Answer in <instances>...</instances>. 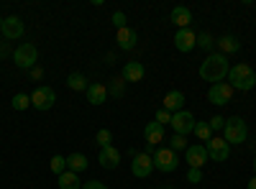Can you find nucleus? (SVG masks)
Listing matches in <instances>:
<instances>
[{
    "label": "nucleus",
    "instance_id": "bb28decb",
    "mask_svg": "<svg viewBox=\"0 0 256 189\" xmlns=\"http://www.w3.org/2000/svg\"><path fill=\"white\" fill-rule=\"evenodd\" d=\"M192 133H195L202 143H208L210 138H212V131H210V123L205 120V123H195V131H192Z\"/></svg>",
    "mask_w": 256,
    "mask_h": 189
},
{
    "label": "nucleus",
    "instance_id": "72a5a7b5",
    "mask_svg": "<svg viewBox=\"0 0 256 189\" xmlns=\"http://www.w3.org/2000/svg\"><path fill=\"white\" fill-rule=\"evenodd\" d=\"M187 182L190 184H200L202 182V169H190L187 172Z\"/></svg>",
    "mask_w": 256,
    "mask_h": 189
},
{
    "label": "nucleus",
    "instance_id": "423d86ee",
    "mask_svg": "<svg viewBox=\"0 0 256 189\" xmlns=\"http://www.w3.org/2000/svg\"><path fill=\"white\" fill-rule=\"evenodd\" d=\"M54 102H56V92L52 90V87H36L34 92H31V108H36V110H41V113H46V110H52L54 108Z\"/></svg>",
    "mask_w": 256,
    "mask_h": 189
},
{
    "label": "nucleus",
    "instance_id": "f257e3e1",
    "mask_svg": "<svg viewBox=\"0 0 256 189\" xmlns=\"http://www.w3.org/2000/svg\"><path fill=\"white\" fill-rule=\"evenodd\" d=\"M228 56L226 54H208V59L200 64V77L205 82H212V85H218V82H223L228 77Z\"/></svg>",
    "mask_w": 256,
    "mask_h": 189
},
{
    "label": "nucleus",
    "instance_id": "4468645a",
    "mask_svg": "<svg viewBox=\"0 0 256 189\" xmlns=\"http://www.w3.org/2000/svg\"><path fill=\"white\" fill-rule=\"evenodd\" d=\"M174 46H177V51H184V54L192 51V49H198V33L190 31V28H177Z\"/></svg>",
    "mask_w": 256,
    "mask_h": 189
},
{
    "label": "nucleus",
    "instance_id": "2f4dec72",
    "mask_svg": "<svg viewBox=\"0 0 256 189\" xmlns=\"http://www.w3.org/2000/svg\"><path fill=\"white\" fill-rule=\"evenodd\" d=\"M208 123H210V131H223V125H226V118H223V115H212V118H210Z\"/></svg>",
    "mask_w": 256,
    "mask_h": 189
},
{
    "label": "nucleus",
    "instance_id": "7c9ffc66",
    "mask_svg": "<svg viewBox=\"0 0 256 189\" xmlns=\"http://www.w3.org/2000/svg\"><path fill=\"white\" fill-rule=\"evenodd\" d=\"M169 149L172 151H184L187 149V136H172V141H169Z\"/></svg>",
    "mask_w": 256,
    "mask_h": 189
},
{
    "label": "nucleus",
    "instance_id": "f8f14e48",
    "mask_svg": "<svg viewBox=\"0 0 256 189\" xmlns=\"http://www.w3.org/2000/svg\"><path fill=\"white\" fill-rule=\"evenodd\" d=\"M195 123H198V120L192 118V113H187V110H180V113L172 115V128H174L177 136L192 133V131H195Z\"/></svg>",
    "mask_w": 256,
    "mask_h": 189
},
{
    "label": "nucleus",
    "instance_id": "412c9836",
    "mask_svg": "<svg viewBox=\"0 0 256 189\" xmlns=\"http://www.w3.org/2000/svg\"><path fill=\"white\" fill-rule=\"evenodd\" d=\"M216 44H218L220 54H236V51H241V41L236 36H223V38L216 41Z\"/></svg>",
    "mask_w": 256,
    "mask_h": 189
},
{
    "label": "nucleus",
    "instance_id": "9d476101",
    "mask_svg": "<svg viewBox=\"0 0 256 189\" xmlns=\"http://www.w3.org/2000/svg\"><path fill=\"white\" fill-rule=\"evenodd\" d=\"M144 138H146V154H152L156 149V143L164 141V125L152 120V123H146V128H144Z\"/></svg>",
    "mask_w": 256,
    "mask_h": 189
},
{
    "label": "nucleus",
    "instance_id": "b1692460",
    "mask_svg": "<svg viewBox=\"0 0 256 189\" xmlns=\"http://www.w3.org/2000/svg\"><path fill=\"white\" fill-rule=\"evenodd\" d=\"M59 189H82V182H80V177L74 172L67 169V172L59 177Z\"/></svg>",
    "mask_w": 256,
    "mask_h": 189
},
{
    "label": "nucleus",
    "instance_id": "393cba45",
    "mask_svg": "<svg viewBox=\"0 0 256 189\" xmlns=\"http://www.w3.org/2000/svg\"><path fill=\"white\" fill-rule=\"evenodd\" d=\"M10 108H13V110H26V108H31V95H26V92H18V95H13V100H10Z\"/></svg>",
    "mask_w": 256,
    "mask_h": 189
},
{
    "label": "nucleus",
    "instance_id": "ea45409f",
    "mask_svg": "<svg viewBox=\"0 0 256 189\" xmlns=\"http://www.w3.org/2000/svg\"><path fill=\"white\" fill-rule=\"evenodd\" d=\"M248 189H256V177H251V179H248Z\"/></svg>",
    "mask_w": 256,
    "mask_h": 189
},
{
    "label": "nucleus",
    "instance_id": "58836bf2",
    "mask_svg": "<svg viewBox=\"0 0 256 189\" xmlns=\"http://www.w3.org/2000/svg\"><path fill=\"white\" fill-rule=\"evenodd\" d=\"M136 156H138V151H136V149H128V159H131V161H134Z\"/></svg>",
    "mask_w": 256,
    "mask_h": 189
},
{
    "label": "nucleus",
    "instance_id": "4be33fe9",
    "mask_svg": "<svg viewBox=\"0 0 256 189\" xmlns=\"http://www.w3.org/2000/svg\"><path fill=\"white\" fill-rule=\"evenodd\" d=\"M67 169L74 172V174L84 172V169H88V156H84V154H70L67 156Z\"/></svg>",
    "mask_w": 256,
    "mask_h": 189
},
{
    "label": "nucleus",
    "instance_id": "4c0bfd02",
    "mask_svg": "<svg viewBox=\"0 0 256 189\" xmlns=\"http://www.w3.org/2000/svg\"><path fill=\"white\" fill-rule=\"evenodd\" d=\"M6 54H10V49H8V41H3V44H0V56H6Z\"/></svg>",
    "mask_w": 256,
    "mask_h": 189
},
{
    "label": "nucleus",
    "instance_id": "c9c22d12",
    "mask_svg": "<svg viewBox=\"0 0 256 189\" xmlns=\"http://www.w3.org/2000/svg\"><path fill=\"white\" fill-rule=\"evenodd\" d=\"M82 189H108L102 182H98V179H92V182H88V184H82Z\"/></svg>",
    "mask_w": 256,
    "mask_h": 189
},
{
    "label": "nucleus",
    "instance_id": "c756f323",
    "mask_svg": "<svg viewBox=\"0 0 256 189\" xmlns=\"http://www.w3.org/2000/svg\"><path fill=\"white\" fill-rule=\"evenodd\" d=\"M212 46H216V38H212L210 33H198V49H205V51H210Z\"/></svg>",
    "mask_w": 256,
    "mask_h": 189
},
{
    "label": "nucleus",
    "instance_id": "39448f33",
    "mask_svg": "<svg viewBox=\"0 0 256 189\" xmlns=\"http://www.w3.org/2000/svg\"><path fill=\"white\" fill-rule=\"evenodd\" d=\"M152 159H154V169H159V172H164V174L177 172V166H180V156H177V151H172V149H156Z\"/></svg>",
    "mask_w": 256,
    "mask_h": 189
},
{
    "label": "nucleus",
    "instance_id": "2eb2a0df",
    "mask_svg": "<svg viewBox=\"0 0 256 189\" xmlns=\"http://www.w3.org/2000/svg\"><path fill=\"white\" fill-rule=\"evenodd\" d=\"M98 164L102 166V169H118L120 166V151L116 149V146H108V149H100L98 154Z\"/></svg>",
    "mask_w": 256,
    "mask_h": 189
},
{
    "label": "nucleus",
    "instance_id": "5701e85b",
    "mask_svg": "<svg viewBox=\"0 0 256 189\" xmlns=\"http://www.w3.org/2000/svg\"><path fill=\"white\" fill-rule=\"evenodd\" d=\"M67 87L74 90V92H88V77L80 74V72H72L67 77Z\"/></svg>",
    "mask_w": 256,
    "mask_h": 189
},
{
    "label": "nucleus",
    "instance_id": "dca6fc26",
    "mask_svg": "<svg viewBox=\"0 0 256 189\" xmlns=\"http://www.w3.org/2000/svg\"><path fill=\"white\" fill-rule=\"evenodd\" d=\"M144 74H146V69H144V64L141 61H126L123 64V79H126V85L128 82H141L144 79Z\"/></svg>",
    "mask_w": 256,
    "mask_h": 189
},
{
    "label": "nucleus",
    "instance_id": "f03ea898",
    "mask_svg": "<svg viewBox=\"0 0 256 189\" xmlns=\"http://www.w3.org/2000/svg\"><path fill=\"white\" fill-rule=\"evenodd\" d=\"M228 85L233 87V92H248V90H254V85H256V72L248 67V64H233L230 69H228Z\"/></svg>",
    "mask_w": 256,
    "mask_h": 189
},
{
    "label": "nucleus",
    "instance_id": "79ce46f5",
    "mask_svg": "<svg viewBox=\"0 0 256 189\" xmlns=\"http://www.w3.org/2000/svg\"><path fill=\"white\" fill-rule=\"evenodd\" d=\"M0 28H3V15H0Z\"/></svg>",
    "mask_w": 256,
    "mask_h": 189
},
{
    "label": "nucleus",
    "instance_id": "aec40b11",
    "mask_svg": "<svg viewBox=\"0 0 256 189\" xmlns=\"http://www.w3.org/2000/svg\"><path fill=\"white\" fill-rule=\"evenodd\" d=\"M116 41H118V46L120 49H126V51H131V49H136V41H138V36H136V31L134 28H120L118 31V36H116Z\"/></svg>",
    "mask_w": 256,
    "mask_h": 189
},
{
    "label": "nucleus",
    "instance_id": "a211bd4d",
    "mask_svg": "<svg viewBox=\"0 0 256 189\" xmlns=\"http://www.w3.org/2000/svg\"><path fill=\"white\" fill-rule=\"evenodd\" d=\"M88 102H90V105L108 102V87L100 85V82H92V85H88Z\"/></svg>",
    "mask_w": 256,
    "mask_h": 189
},
{
    "label": "nucleus",
    "instance_id": "1a4fd4ad",
    "mask_svg": "<svg viewBox=\"0 0 256 189\" xmlns=\"http://www.w3.org/2000/svg\"><path fill=\"white\" fill-rule=\"evenodd\" d=\"M208 100H210L212 105H218V108H223V105H228V102L233 100V87L228 85V82H218V85L210 87Z\"/></svg>",
    "mask_w": 256,
    "mask_h": 189
},
{
    "label": "nucleus",
    "instance_id": "9b49d317",
    "mask_svg": "<svg viewBox=\"0 0 256 189\" xmlns=\"http://www.w3.org/2000/svg\"><path fill=\"white\" fill-rule=\"evenodd\" d=\"M131 172H134V177L136 179H146V177H152V172H154V159H152V154H138L134 161H131Z\"/></svg>",
    "mask_w": 256,
    "mask_h": 189
},
{
    "label": "nucleus",
    "instance_id": "e433bc0d",
    "mask_svg": "<svg viewBox=\"0 0 256 189\" xmlns=\"http://www.w3.org/2000/svg\"><path fill=\"white\" fill-rule=\"evenodd\" d=\"M31 77H34V79H41V77H44V72H41V67H34V69H31Z\"/></svg>",
    "mask_w": 256,
    "mask_h": 189
},
{
    "label": "nucleus",
    "instance_id": "ddd939ff",
    "mask_svg": "<svg viewBox=\"0 0 256 189\" xmlns=\"http://www.w3.org/2000/svg\"><path fill=\"white\" fill-rule=\"evenodd\" d=\"M187 164L190 169H202V166L208 164V151H205V143H195V146H187Z\"/></svg>",
    "mask_w": 256,
    "mask_h": 189
},
{
    "label": "nucleus",
    "instance_id": "6e6552de",
    "mask_svg": "<svg viewBox=\"0 0 256 189\" xmlns=\"http://www.w3.org/2000/svg\"><path fill=\"white\" fill-rule=\"evenodd\" d=\"M3 36H6V41H18V38H24V33H26V26H24V20H20L18 15H8V18H3Z\"/></svg>",
    "mask_w": 256,
    "mask_h": 189
},
{
    "label": "nucleus",
    "instance_id": "cd10ccee",
    "mask_svg": "<svg viewBox=\"0 0 256 189\" xmlns=\"http://www.w3.org/2000/svg\"><path fill=\"white\" fill-rule=\"evenodd\" d=\"M95 143L100 146V149H108V146L113 143V133H110L108 128H100V131L95 133Z\"/></svg>",
    "mask_w": 256,
    "mask_h": 189
},
{
    "label": "nucleus",
    "instance_id": "473e14b6",
    "mask_svg": "<svg viewBox=\"0 0 256 189\" xmlns=\"http://www.w3.org/2000/svg\"><path fill=\"white\" fill-rule=\"evenodd\" d=\"M110 20H113V26H116L118 31H120V28H126V13H123V10H116Z\"/></svg>",
    "mask_w": 256,
    "mask_h": 189
},
{
    "label": "nucleus",
    "instance_id": "a878e982",
    "mask_svg": "<svg viewBox=\"0 0 256 189\" xmlns=\"http://www.w3.org/2000/svg\"><path fill=\"white\" fill-rule=\"evenodd\" d=\"M123 90H126V79L123 77H116L108 82V95L110 97H123Z\"/></svg>",
    "mask_w": 256,
    "mask_h": 189
},
{
    "label": "nucleus",
    "instance_id": "0eeeda50",
    "mask_svg": "<svg viewBox=\"0 0 256 189\" xmlns=\"http://www.w3.org/2000/svg\"><path fill=\"white\" fill-rule=\"evenodd\" d=\"M205 151H208V159L223 164V161H228V156H230V146H228L226 138L220 136V138H210V141L205 143Z\"/></svg>",
    "mask_w": 256,
    "mask_h": 189
},
{
    "label": "nucleus",
    "instance_id": "20e7f679",
    "mask_svg": "<svg viewBox=\"0 0 256 189\" xmlns=\"http://www.w3.org/2000/svg\"><path fill=\"white\" fill-rule=\"evenodd\" d=\"M13 61H16L18 69H34L36 61H38V49L26 41V44H20V46L13 51Z\"/></svg>",
    "mask_w": 256,
    "mask_h": 189
},
{
    "label": "nucleus",
    "instance_id": "f3484780",
    "mask_svg": "<svg viewBox=\"0 0 256 189\" xmlns=\"http://www.w3.org/2000/svg\"><path fill=\"white\" fill-rule=\"evenodd\" d=\"M169 20H172L177 28H190L192 13H190V8H184V5H174V8H172V15H169Z\"/></svg>",
    "mask_w": 256,
    "mask_h": 189
},
{
    "label": "nucleus",
    "instance_id": "7ed1b4c3",
    "mask_svg": "<svg viewBox=\"0 0 256 189\" xmlns=\"http://www.w3.org/2000/svg\"><path fill=\"white\" fill-rule=\"evenodd\" d=\"M223 138H226V143H228V146L246 143V138H248V125H246V120H244V118H238V115L226 118V125H223Z\"/></svg>",
    "mask_w": 256,
    "mask_h": 189
},
{
    "label": "nucleus",
    "instance_id": "f704fd0d",
    "mask_svg": "<svg viewBox=\"0 0 256 189\" xmlns=\"http://www.w3.org/2000/svg\"><path fill=\"white\" fill-rule=\"evenodd\" d=\"M156 123H162V125H166V123H169V125H172V113H166V110L162 108V110L156 113Z\"/></svg>",
    "mask_w": 256,
    "mask_h": 189
},
{
    "label": "nucleus",
    "instance_id": "6ab92c4d",
    "mask_svg": "<svg viewBox=\"0 0 256 189\" xmlns=\"http://www.w3.org/2000/svg\"><path fill=\"white\" fill-rule=\"evenodd\" d=\"M182 105H184V92H180V90L166 92V97H164V110H166V113H172V115L180 113Z\"/></svg>",
    "mask_w": 256,
    "mask_h": 189
},
{
    "label": "nucleus",
    "instance_id": "c85d7f7f",
    "mask_svg": "<svg viewBox=\"0 0 256 189\" xmlns=\"http://www.w3.org/2000/svg\"><path fill=\"white\" fill-rule=\"evenodd\" d=\"M49 166H52V172L56 174V177H62L64 172H67V159H64V156H52V161H49Z\"/></svg>",
    "mask_w": 256,
    "mask_h": 189
},
{
    "label": "nucleus",
    "instance_id": "a19ab883",
    "mask_svg": "<svg viewBox=\"0 0 256 189\" xmlns=\"http://www.w3.org/2000/svg\"><path fill=\"white\" fill-rule=\"evenodd\" d=\"M254 177H256V156H254Z\"/></svg>",
    "mask_w": 256,
    "mask_h": 189
}]
</instances>
